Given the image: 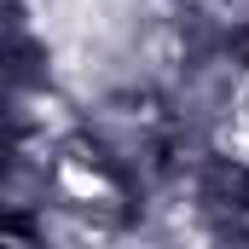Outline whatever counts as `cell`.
<instances>
[]
</instances>
